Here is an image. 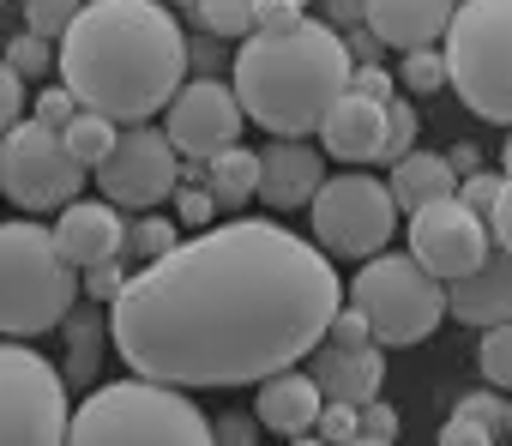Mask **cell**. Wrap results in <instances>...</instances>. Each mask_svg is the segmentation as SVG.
Wrapping results in <instances>:
<instances>
[{"label":"cell","mask_w":512,"mask_h":446,"mask_svg":"<svg viewBox=\"0 0 512 446\" xmlns=\"http://www.w3.org/2000/svg\"><path fill=\"white\" fill-rule=\"evenodd\" d=\"M344 55H350V67H380V55H386V49L374 43V31H368V25H356V31L344 37Z\"/></svg>","instance_id":"obj_46"},{"label":"cell","mask_w":512,"mask_h":446,"mask_svg":"<svg viewBox=\"0 0 512 446\" xmlns=\"http://www.w3.org/2000/svg\"><path fill=\"white\" fill-rule=\"evenodd\" d=\"M506 428H512V398H506Z\"/></svg>","instance_id":"obj_52"},{"label":"cell","mask_w":512,"mask_h":446,"mask_svg":"<svg viewBox=\"0 0 512 446\" xmlns=\"http://www.w3.org/2000/svg\"><path fill=\"white\" fill-rule=\"evenodd\" d=\"M115 139H121V133H115V121H103V115H91V109H79V115L67 121V133H61L67 157H73L85 175H91V169H97V163L115 151Z\"/></svg>","instance_id":"obj_23"},{"label":"cell","mask_w":512,"mask_h":446,"mask_svg":"<svg viewBox=\"0 0 512 446\" xmlns=\"http://www.w3.org/2000/svg\"><path fill=\"white\" fill-rule=\"evenodd\" d=\"M67 338H73V362H67V386L73 380H91V368H97V350H103V338H109V326L91 314V308H73L67 320Z\"/></svg>","instance_id":"obj_25"},{"label":"cell","mask_w":512,"mask_h":446,"mask_svg":"<svg viewBox=\"0 0 512 446\" xmlns=\"http://www.w3.org/2000/svg\"><path fill=\"white\" fill-rule=\"evenodd\" d=\"M79 7H85V0H25V31L43 37V43H61L67 25L79 19Z\"/></svg>","instance_id":"obj_28"},{"label":"cell","mask_w":512,"mask_h":446,"mask_svg":"<svg viewBox=\"0 0 512 446\" xmlns=\"http://www.w3.org/2000/svg\"><path fill=\"white\" fill-rule=\"evenodd\" d=\"M85 181L91 175L67 157L61 133L37 121H13L0 133V199H13L19 211H67Z\"/></svg>","instance_id":"obj_10"},{"label":"cell","mask_w":512,"mask_h":446,"mask_svg":"<svg viewBox=\"0 0 512 446\" xmlns=\"http://www.w3.org/2000/svg\"><path fill=\"white\" fill-rule=\"evenodd\" d=\"M326 344H338V350H362V344H374V332H368V320L344 302V308L332 314V326H326Z\"/></svg>","instance_id":"obj_40"},{"label":"cell","mask_w":512,"mask_h":446,"mask_svg":"<svg viewBox=\"0 0 512 446\" xmlns=\"http://www.w3.org/2000/svg\"><path fill=\"white\" fill-rule=\"evenodd\" d=\"M350 290V308L368 320L380 350H416L446 320V284H434L410 254H374Z\"/></svg>","instance_id":"obj_7"},{"label":"cell","mask_w":512,"mask_h":446,"mask_svg":"<svg viewBox=\"0 0 512 446\" xmlns=\"http://www.w3.org/2000/svg\"><path fill=\"white\" fill-rule=\"evenodd\" d=\"M500 181H506V175H488V169L464 175V181H458V205H464V211H476V217H488V211H494V199H500Z\"/></svg>","instance_id":"obj_36"},{"label":"cell","mask_w":512,"mask_h":446,"mask_svg":"<svg viewBox=\"0 0 512 446\" xmlns=\"http://www.w3.org/2000/svg\"><path fill=\"white\" fill-rule=\"evenodd\" d=\"M79 308V272L55 254V236L37 217L0 223V332L7 344L55 332Z\"/></svg>","instance_id":"obj_5"},{"label":"cell","mask_w":512,"mask_h":446,"mask_svg":"<svg viewBox=\"0 0 512 446\" xmlns=\"http://www.w3.org/2000/svg\"><path fill=\"white\" fill-rule=\"evenodd\" d=\"M67 446H211V416L151 380H109L67 416Z\"/></svg>","instance_id":"obj_4"},{"label":"cell","mask_w":512,"mask_h":446,"mask_svg":"<svg viewBox=\"0 0 512 446\" xmlns=\"http://www.w3.org/2000/svg\"><path fill=\"white\" fill-rule=\"evenodd\" d=\"M193 13L211 37H253V0H193Z\"/></svg>","instance_id":"obj_27"},{"label":"cell","mask_w":512,"mask_h":446,"mask_svg":"<svg viewBox=\"0 0 512 446\" xmlns=\"http://www.w3.org/2000/svg\"><path fill=\"white\" fill-rule=\"evenodd\" d=\"M308 19V7L302 0H253V31H266V37H278V31H296Z\"/></svg>","instance_id":"obj_33"},{"label":"cell","mask_w":512,"mask_h":446,"mask_svg":"<svg viewBox=\"0 0 512 446\" xmlns=\"http://www.w3.org/2000/svg\"><path fill=\"white\" fill-rule=\"evenodd\" d=\"M476 368L494 392H512V326H482V350Z\"/></svg>","instance_id":"obj_26"},{"label":"cell","mask_w":512,"mask_h":446,"mask_svg":"<svg viewBox=\"0 0 512 446\" xmlns=\"http://www.w3.org/2000/svg\"><path fill=\"white\" fill-rule=\"evenodd\" d=\"M308 380L320 386L326 404H374L380 386H386V350L380 344H362V350H338V344H320L314 362H308Z\"/></svg>","instance_id":"obj_16"},{"label":"cell","mask_w":512,"mask_h":446,"mask_svg":"<svg viewBox=\"0 0 512 446\" xmlns=\"http://www.w3.org/2000/svg\"><path fill=\"white\" fill-rule=\"evenodd\" d=\"M320 139H326V157L362 169V163H380V145H386V103H362V97H338L320 121Z\"/></svg>","instance_id":"obj_18"},{"label":"cell","mask_w":512,"mask_h":446,"mask_svg":"<svg viewBox=\"0 0 512 446\" xmlns=\"http://www.w3.org/2000/svg\"><path fill=\"white\" fill-rule=\"evenodd\" d=\"M229 91L241 103V121H260L278 139H308L320 133L326 109L350 91V55L344 37L326 19H302L296 31H253L235 49Z\"/></svg>","instance_id":"obj_3"},{"label":"cell","mask_w":512,"mask_h":446,"mask_svg":"<svg viewBox=\"0 0 512 446\" xmlns=\"http://www.w3.org/2000/svg\"><path fill=\"white\" fill-rule=\"evenodd\" d=\"M181 7H193V0H181Z\"/></svg>","instance_id":"obj_53"},{"label":"cell","mask_w":512,"mask_h":446,"mask_svg":"<svg viewBox=\"0 0 512 446\" xmlns=\"http://www.w3.org/2000/svg\"><path fill=\"white\" fill-rule=\"evenodd\" d=\"M482 223H488V242H500V254L512 260V175L500 181V199H494V211Z\"/></svg>","instance_id":"obj_42"},{"label":"cell","mask_w":512,"mask_h":446,"mask_svg":"<svg viewBox=\"0 0 512 446\" xmlns=\"http://www.w3.org/2000/svg\"><path fill=\"white\" fill-rule=\"evenodd\" d=\"M446 314H458L464 326H512V260L488 254L476 278L446 284Z\"/></svg>","instance_id":"obj_20"},{"label":"cell","mask_w":512,"mask_h":446,"mask_svg":"<svg viewBox=\"0 0 512 446\" xmlns=\"http://www.w3.org/2000/svg\"><path fill=\"white\" fill-rule=\"evenodd\" d=\"M356 416H362V440H398V410H392L386 398H374V404H362Z\"/></svg>","instance_id":"obj_44"},{"label":"cell","mask_w":512,"mask_h":446,"mask_svg":"<svg viewBox=\"0 0 512 446\" xmlns=\"http://www.w3.org/2000/svg\"><path fill=\"white\" fill-rule=\"evenodd\" d=\"M13 121H25V79L0 61V133H7Z\"/></svg>","instance_id":"obj_43"},{"label":"cell","mask_w":512,"mask_h":446,"mask_svg":"<svg viewBox=\"0 0 512 446\" xmlns=\"http://www.w3.org/2000/svg\"><path fill=\"white\" fill-rule=\"evenodd\" d=\"M79 115V103H73V91L67 85H49V91H37V109H31V121L37 127H49V133H67V121Z\"/></svg>","instance_id":"obj_35"},{"label":"cell","mask_w":512,"mask_h":446,"mask_svg":"<svg viewBox=\"0 0 512 446\" xmlns=\"http://www.w3.org/2000/svg\"><path fill=\"white\" fill-rule=\"evenodd\" d=\"M446 163H452V175H476V145H452Z\"/></svg>","instance_id":"obj_48"},{"label":"cell","mask_w":512,"mask_h":446,"mask_svg":"<svg viewBox=\"0 0 512 446\" xmlns=\"http://www.w3.org/2000/svg\"><path fill=\"white\" fill-rule=\"evenodd\" d=\"M55 67L79 109L115 127H145L187 85V31L163 0H85Z\"/></svg>","instance_id":"obj_2"},{"label":"cell","mask_w":512,"mask_h":446,"mask_svg":"<svg viewBox=\"0 0 512 446\" xmlns=\"http://www.w3.org/2000/svg\"><path fill=\"white\" fill-rule=\"evenodd\" d=\"M217 223V199L205 187H175V230H211Z\"/></svg>","instance_id":"obj_32"},{"label":"cell","mask_w":512,"mask_h":446,"mask_svg":"<svg viewBox=\"0 0 512 446\" xmlns=\"http://www.w3.org/2000/svg\"><path fill=\"white\" fill-rule=\"evenodd\" d=\"M350 97H362V103H392V97H398V79H392L386 67H350Z\"/></svg>","instance_id":"obj_39"},{"label":"cell","mask_w":512,"mask_h":446,"mask_svg":"<svg viewBox=\"0 0 512 446\" xmlns=\"http://www.w3.org/2000/svg\"><path fill=\"white\" fill-rule=\"evenodd\" d=\"M0 446H67V380L31 344H0Z\"/></svg>","instance_id":"obj_9"},{"label":"cell","mask_w":512,"mask_h":446,"mask_svg":"<svg viewBox=\"0 0 512 446\" xmlns=\"http://www.w3.org/2000/svg\"><path fill=\"white\" fill-rule=\"evenodd\" d=\"M326 13H332V25H362V0H326Z\"/></svg>","instance_id":"obj_47"},{"label":"cell","mask_w":512,"mask_h":446,"mask_svg":"<svg viewBox=\"0 0 512 446\" xmlns=\"http://www.w3.org/2000/svg\"><path fill=\"white\" fill-rule=\"evenodd\" d=\"M121 284H127V260H103V266L79 272V290H85L91 302H115V296H121Z\"/></svg>","instance_id":"obj_37"},{"label":"cell","mask_w":512,"mask_h":446,"mask_svg":"<svg viewBox=\"0 0 512 446\" xmlns=\"http://www.w3.org/2000/svg\"><path fill=\"white\" fill-rule=\"evenodd\" d=\"M440 61H446V85L464 97L470 115L512 127V0L452 7Z\"/></svg>","instance_id":"obj_6"},{"label":"cell","mask_w":512,"mask_h":446,"mask_svg":"<svg viewBox=\"0 0 512 446\" xmlns=\"http://www.w3.org/2000/svg\"><path fill=\"white\" fill-rule=\"evenodd\" d=\"M163 139H169V151L187 157V163H211V157H223V151L241 139V103H235V91L217 85V79H193V85H181V91L169 97Z\"/></svg>","instance_id":"obj_13"},{"label":"cell","mask_w":512,"mask_h":446,"mask_svg":"<svg viewBox=\"0 0 512 446\" xmlns=\"http://www.w3.org/2000/svg\"><path fill=\"white\" fill-rule=\"evenodd\" d=\"M416 133H422L416 109H410L404 97H392V103H386V145H380V157H386V163L410 157V151H416Z\"/></svg>","instance_id":"obj_29"},{"label":"cell","mask_w":512,"mask_h":446,"mask_svg":"<svg viewBox=\"0 0 512 446\" xmlns=\"http://www.w3.org/2000/svg\"><path fill=\"white\" fill-rule=\"evenodd\" d=\"M404 91H446V61H440V49L404 55Z\"/></svg>","instance_id":"obj_34"},{"label":"cell","mask_w":512,"mask_h":446,"mask_svg":"<svg viewBox=\"0 0 512 446\" xmlns=\"http://www.w3.org/2000/svg\"><path fill=\"white\" fill-rule=\"evenodd\" d=\"M175 248H181V230H175V217L139 211V217L127 223V248H121V260H139V266H151V260L175 254Z\"/></svg>","instance_id":"obj_24"},{"label":"cell","mask_w":512,"mask_h":446,"mask_svg":"<svg viewBox=\"0 0 512 446\" xmlns=\"http://www.w3.org/2000/svg\"><path fill=\"white\" fill-rule=\"evenodd\" d=\"M0 61H7L19 79H43V73L55 67V43H43V37H31V31H25V37H13V43H7V55H0Z\"/></svg>","instance_id":"obj_30"},{"label":"cell","mask_w":512,"mask_h":446,"mask_svg":"<svg viewBox=\"0 0 512 446\" xmlns=\"http://www.w3.org/2000/svg\"><path fill=\"white\" fill-rule=\"evenodd\" d=\"M290 446H326V440H314V434H302V440H290Z\"/></svg>","instance_id":"obj_49"},{"label":"cell","mask_w":512,"mask_h":446,"mask_svg":"<svg viewBox=\"0 0 512 446\" xmlns=\"http://www.w3.org/2000/svg\"><path fill=\"white\" fill-rule=\"evenodd\" d=\"M211 446H260V422L247 410H229V416L211 422Z\"/></svg>","instance_id":"obj_41"},{"label":"cell","mask_w":512,"mask_h":446,"mask_svg":"<svg viewBox=\"0 0 512 446\" xmlns=\"http://www.w3.org/2000/svg\"><path fill=\"white\" fill-rule=\"evenodd\" d=\"M386 193H392L398 211H422V205H434V199H452V193H458V175H452V163H446L440 151H410V157L392 163Z\"/></svg>","instance_id":"obj_21"},{"label":"cell","mask_w":512,"mask_h":446,"mask_svg":"<svg viewBox=\"0 0 512 446\" xmlns=\"http://www.w3.org/2000/svg\"><path fill=\"white\" fill-rule=\"evenodd\" d=\"M103 205L115 211H157L163 199H175V181H181V157L169 151V139L157 127H133L115 139V151L91 169Z\"/></svg>","instance_id":"obj_11"},{"label":"cell","mask_w":512,"mask_h":446,"mask_svg":"<svg viewBox=\"0 0 512 446\" xmlns=\"http://www.w3.org/2000/svg\"><path fill=\"white\" fill-rule=\"evenodd\" d=\"M320 404H326L320 386L302 368H284V374L260 380V410H253V422L272 428V434H284V440H302V434H314Z\"/></svg>","instance_id":"obj_19"},{"label":"cell","mask_w":512,"mask_h":446,"mask_svg":"<svg viewBox=\"0 0 512 446\" xmlns=\"http://www.w3.org/2000/svg\"><path fill=\"white\" fill-rule=\"evenodd\" d=\"M434 446H494V434H488L482 422H470V416H446Z\"/></svg>","instance_id":"obj_45"},{"label":"cell","mask_w":512,"mask_h":446,"mask_svg":"<svg viewBox=\"0 0 512 446\" xmlns=\"http://www.w3.org/2000/svg\"><path fill=\"white\" fill-rule=\"evenodd\" d=\"M350 446H392V440H350Z\"/></svg>","instance_id":"obj_50"},{"label":"cell","mask_w":512,"mask_h":446,"mask_svg":"<svg viewBox=\"0 0 512 446\" xmlns=\"http://www.w3.org/2000/svg\"><path fill=\"white\" fill-rule=\"evenodd\" d=\"M314 440H326V446H350V440H362V416H356V404H320V416H314Z\"/></svg>","instance_id":"obj_31"},{"label":"cell","mask_w":512,"mask_h":446,"mask_svg":"<svg viewBox=\"0 0 512 446\" xmlns=\"http://www.w3.org/2000/svg\"><path fill=\"white\" fill-rule=\"evenodd\" d=\"M320 181H326V163H320V151H314L308 139H272V145L260 151V199H266L272 211L308 205V199L320 193Z\"/></svg>","instance_id":"obj_17"},{"label":"cell","mask_w":512,"mask_h":446,"mask_svg":"<svg viewBox=\"0 0 512 446\" xmlns=\"http://www.w3.org/2000/svg\"><path fill=\"white\" fill-rule=\"evenodd\" d=\"M452 416H470V422H482L488 434H500V428H506V392H494V386H488V392H470Z\"/></svg>","instance_id":"obj_38"},{"label":"cell","mask_w":512,"mask_h":446,"mask_svg":"<svg viewBox=\"0 0 512 446\" xmlns=\"http://www.w3.org/2000/svg\"><path fill=\"white\" fill-rule=\"evenodd\" d=\"M506 175H512V139H506Z\"/></svg>","instance_id":"obj_51"},{"label":"cell","mask_w":512,"mask_h":446,"mask_svg":"<svg viewBox=\"0 0 512 446\" xmlns=\"http://www.w3.org/2000/svg\"><path fill=\"white\" fill-rule=\"evenodd\" d=\"M308 211H314V236H320L326 260H362L368 266L374 254H386V242L398 230V205H392L386 181L362 175V169H344V175L320 181Z\"/></svg>","instance_id":"obj_8"},{"label":"cell","mask_w":512,"mask_h":446,"mask_svg":"<svg viewBox=\"0 0 512 446\" xmlns=\"http://www.w3.org/2000/svg\"><path fill=\"white\" fill-rule=\"evenodd\" d=\"M109 308V344L133 380L260 386L326 344L344 278L278 217H229L127 272Z\"/></svg>","instance_id":"obj_1"},{"label":"cell","mask_w":512,"mask_h":446,"mask_svg":"<svg viewBox=\"0 0 512 446\" xmlns=\"http://www.w3.org/2000/svg\"><path fill=\"white\" fill-rule=\"evenodd\" d=\"M488 223L476 217V211H464L458 205V193L452 199H434V205H422V211H410V260L434 278V284H464V278H476L482 272V260H488Z\"/></svg>","instance_id":"obj_12"},{"label":"cell","mask_w":512,"mask_h":446,"mask_svg":"<svg viewBox=\"0 0 512 446\" xmlns=\"http://www.w3.org/2000/svg\"><path fill=\"white\" fill-rule=\"evenodd\" d=\"M205 193L217 199V211H241L253 193H260V151L229 145L223 157L205 163Z\"/></svg>","instance_id":"obj_22"},{"label":"cell","mask_w":512,"mask_h":446,"mask_svg":"<svg viewBox=\"0 0 512 446\" xmlns=\"http://www.w3.org/2000/svg\"><path fill=\"white\" fill-rule=\"evenodd\" d=\"M362 25L374 31L380 49L416 55L434 49L452 25V0H362Z\"/></svg>","instance_id":"obj_15"},{"label":"cell","mask_w":512,"mask_h":446,"mask_svg":"<svg viewBox=\"0 0 512 446\" xmlns=\"http://www.w3.org/2000/svg\"><path fill=\"white\" fill-rule=\"evenodd\" d=\"M49 236H55V254L73 272H91L103 260H121V248H127V217L115 205H103V199H73Z\"/></svg>","instance_id":"obj_14"}]
</instances>
